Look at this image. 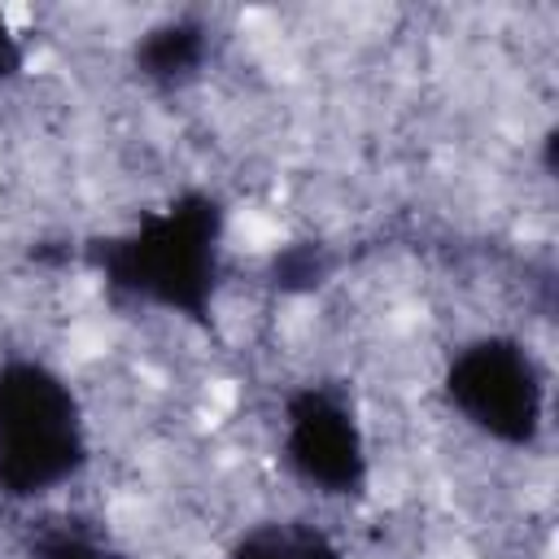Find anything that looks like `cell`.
Wrapping results in <instances>:
<instances>
[{
    "mask_svg": "<svg viewBox=\"0 0 559 559\" xmlns=\"http://www.w3.org/2000/svg\"><path fill=\"white\" fill-rule=\"evenodd\" d=\"M288 459L328 493H354L367 472L349 411L323 389H301L288 397Z\"/></svg>",
    "mask_w": 559,
    "mask_h": 559,
    "instance_id": "cell-4",
    "label": "cell"
},
{
    "mask_svg": "<svg viewBox=\"0 0 559 559\" xmlns=\"http://www.w3.org/2000/svg\"><path fill=\"white\" fill-rule=\"evenodd\" d=\"M17 70H22V48H17V39H13L4 13H0V79H13Z\"/></svg>",
    "mask_w": 559,
    "mask_h": 559,
    "instance_id": "cell-9",
    "label": "cell"
},
{
    "mask_svg": "<svg viewBox=\"0 0 559 559\" xmlns=\"http://www.w3.org/2000/svg\"><path fill=\"white\" fill-rule=\"evenodd\" d=\"M445 393L480 432L507 445H528L542 428V380L515 341L493 336L467 345L450 362Z\"/></svg>",
    "mask_w": 559,
    "mask_h": 559,
    "instance_id": "cell-3",
    "label": "cell"
},
{
    "mask_svg": "<svg viewBox=\"0 0 559 559\" xmlns=\"http://www.w3.org/2000/svg\"><path fill=\"white\" fill-rule=\"evenodd\" d=\"M275 284L284 293H301V288H314L323 275H328V253L323 245L314 240H301V245H288L280 258H275Z\"/></svg>",
    "mask_w": 559,
    "mask_h": 559,
    "instance_id": "cell-7",
    "label": "cell"
},
{
    "mask_svg": "<svg viewBox=\"0 0 559 559\" xmlns=\"http://www.w3.org/2000/svg\"><path fill=\"white\" fill-rule=\"evenodd\" d=\"M231 559H336V546L310 524H266L253 528Z\"/></svg>",
    "mask_w": 559,
    "mask_h": 559,
    "instance_id": "cell-6",
    "label": "cell"
},
{
    "mask_svg": "<svg viewBox=\"0 0 559 559\" xmlns=\"http://www.w3.org/2000/svg\"><path fill=\"white\" fill-rule=\"evenodd\" d=\"M218 201L205 192H183L170 210L148 214L131 236L96 240L87 258L105 271L114 288L205 323L218 284Z\"/></svg>",
    "mask_w": 559,
    "mask_h": 559,
    "instance_id": "cell-1",
    "label": "cell"
},
{
    "mask_svg": "<svg viewBox=\"0 0 559 559\" xmlns=\"http://www.w3.org/2000/svg\"><path fill=\"white\" fill-rule=\"evenodd\" d=\"M205 57V31L197 22H166L144 35L135 48V66L157 83H183Z\"/></svg>",
    "mask_w": 559,
    "mask_h": 559,
    "instance_id": "cell-5",
    "label": "cell"
},
{
    "mask_svg": "<svg viewBox=\"0 0 559 559\" xmlns=\"http://www.w3.org/2000/svg\"><path fill=\"white\" fill-rule=\"evenodd\" d=\"M39 559H118V555L105 550L92 533L61 524V528H48V533L39 537Z\"/></svg>",
    "mask_w": 559,
    "mask_h": 559,
    "instance_id": "cell-8",
    "label": "cell"
},
{
    "mask_svg": "<svg viewBox=\"0 0 559 559\" xmlns=\"http://www.w3.org/2000/svg\"><path fill=\"white\" fill-rule=\"evenodd\" d=\"M83 424L70 389L39 362L0 367V489L31 498L83 467Z\"/></svg>",
    "mask_w": 559,
    "mask_h": 559,
    "instance_id": "cell-2",
    "label": "cell"
}]
</instances>
